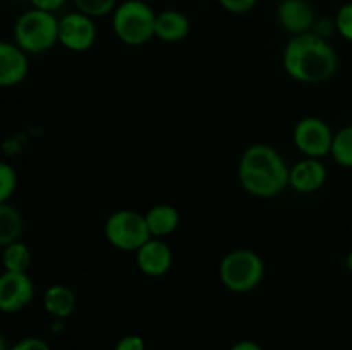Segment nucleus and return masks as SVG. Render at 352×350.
<instances>
[{"label": "nucleus", "instance_id": "obj_23", "mask_svg": "<svg viewBox=\"0 0 352 350\" xmlns=\"http://www.w3.org/2000/svg\"><path fill=\"white\" fill-rule=\"evenodd\" d=\"M220 5L232 14H246L258 3V0H219Z\"/></svg>", "mask_w": 352, "mask_h": 350}, {"label": "nucleus", "instance_id": "obj_16", "mask_svg": "<svg viewBox=\"0 0 352 350\" xmlns=\"http://www.w3.org/2000/svg\"><path fill=\"white\" fill-rule=\"evenodd\" d=\"M148 226H150L151 235L162 239L177 230L179 223H181V213L175 206L172 205H157L153 208L148 209L146 215Z\"/></svg>", "mask_w": 352, "mask_h": 350}, {"label": "nucleus", "instance_id": "obj_22", "mask_svg": "<svg viewBox=\"0 0 352 350\" xmlns=\"http://www.w3.org/2000/svg\"><path fill=\"white\" fill-rule=\"evenodd\" d=\"M333 24H336V30L344 40L351 41L352 43V2L344 3L336 14V19H333Z\"/></svg>", "mask_w": 352, "mask_h": 350}, {"label": "nucleus", "instance_id": "obj_12", "mask_svg": "<svg viewBox=\"0 0 352 350\" xmlns=\"http://www.w3.org/2000/svg\"><path fill=\"white\" fill-rule=\"evenodd\" d=\"M30 72V58L16 43L2 41L0 43V86L10 88L26 79Z\"/></svg>", "mask_w": 352, "mask_h": 350}, {"label": "nucleus", "instance_id": "obj_21", "mask_svg": "<svg viewBox=\"0 0 352 350\" xmlns=\"http://www.w3.org/2000/svg\"><path fill=\"white\" fill-rule=\"evenodd\" d=\"M17 189V174L9 163L0 165V202H7Z\"/></svg>", "mask_w": 352, "mask_h": 350}, {"label": "nucleus", "instance_id": "obj_18", "mask_svg": "<svg viewBox=\"0 0 352 350\" xmlns=\"http://www.w3.org/2000/svg\"><path fill=\"white\" fill-rule=\"evenodd\" d=\"M3 268L6 271H21V273H28V268L31 264V250L21 240L9 244L3 247L2 254Z\"/></svg>", "mask_w": 352, "mask_h": 350}, {"label": "nucleus", "instance_id": "obj_24", "mask_svg": "<svg viewBox=\"0 0 352 350\" xmlns=\"http://www.w3.org/2000/svg\"><path fill=\"white\" fill-rule=\"evenodd\" d=\"M9 350H52L45 340L38 338V336H28V338L19 340L14 343Z\"/></svg>", "mask_w": 352, "mask_h": 350}, {"label": "nucleus", "instance_id": "obj_25", "mask_svg": "<svg viewBox=\"0 0 352 350\" xmlns=\"http://www.w3.org/2000/svg\"><path fill=\"white\" fill-rule=\"evenodd\" d=\"M116 350H146V345L140 335H126L117 342Z\"/></svg>", "mask_w": 352, "mask_h": 350}, {"label": "nucleus", "instance_id": "obj_9", "mask_svg": "<svg viewBox=\"0 0 352 350\" xmlns=\"http://www.w3.org/2000/svg\"><path fill=\"white\" fill-rule=\"evenodd\" d=\"M34 285L28 273L3 271L0 277V309L3 312H19L33 301Z\"/></svg>", "mask_w": 352, "mask_h": 350}, {"label": "nucleus", "instance_id": "obj_14", "mask_svg": "<svg viewBox=\"0 0 352 350\" xmlns=\"http://www.w3.org/2000/svg\"><path fill=\"white\" fill-rule=\"evenodd\" d=\"M191 31V23L188 16L181 10L167 9L157 14V26H155V38L165 43H179L186 40Z\"/></svg>", "mask_w": 352, "mask_h": 350}, {"label": "nucleus", "instance_id": "obj_3", "mask_svg": "<svg viewBox=\"0 0 352 350\" xmlns=\"http://www.w3.org/2000/svg\"><path fill=\"white\" fill-rule=\"evenodd\" d=\"M58 21L54 12L31 7L14 24V43L28 55L52 50L58 43Z\"/></svg>", "mask_w": 352, "mask_h": 350}, {"label": "nucleus", "instance_id": "obj_27", "mask_svg": "<svg viewBox=\"0 0 352 350\" xmlns=\"http://www.w3.org/2000/svg\"><path fill=\"white\" fill-rule=\"evenodd\" d=\"M230 350H265L260 343L253 342V340H241V342L234 343Z\"/></svg>", "mask_w": 352, "mask_h": 350}, {"label": "nucleus", "instance_id": "obj_2", "mask_svg": "<svg viewBox=\"0 0 352 350\" xmlns=\"http://www.w3.org/2000/svg\"><path fill=\"white\" fill-rule=\"evenodd\" d=\"M291 168L270 144H251L239 160V180L256 198H274L289 185Z\"/></svg>", "mask_w": 352, "mask_h": 350}, {"label": "nucleus", "instance_id": "obj_20", "mask_svg": "<svg viewBox=\"0 0 352 350\" xmlns=\"http://www.w3.org/2000/svg\"><path fill=\"white\" fill-rule=\"evenodd\" d=\"M72 2H74L76 10L93 17V19L113 14V10L119 5L117 0H72Z\"/></svg>", "mask_w": 352, "mask_h": 350}, {"label": "nucleus", "instance_id": "obj_7", "mask_svg": "<svg viewBox=\"0 0 352 350\" xmlns=\"http://www.w3.org/2000/svg\"><path fill=\"white\" fill-rule=\"evenodd\" d=\"M336 132L332 127L320 117H302L294 127L296 148L306 158H323L332 153V144Z\"/></svg>", "mask_w": 352, "mask_h": 350}, {"label": "nucleus", "instance_id": "obj_13", "mask_svg": "<svg viewBox=\"0 0 352 350\" xmlns=\"http://www.w3.org/2000/svg\"><path fill=\"white\" fill-rule=\"evenodd\" d=\"M327 182V167L318 158H302L291 167L289 185L296 192L311 194L323 187Z\"/></svg>", "mask_w": 352, "mask_h": 350}, {"label": "nucleus", "instance_id": "obj_4", "mask_svg": "<svg viewBox=\"0 0 352 350\" xmlns=\"http://www.w3.org/2000/svg\"><path fill=\"white\" fill-rule=\"evenodd\" d=\"M113 33L129 47H141L155 38L157 12L143 0H124L112 14Z\"/></svg>", "mask_w": 352, "mask_h": 350}, {"label": "nucleus", "instance_id": "obj_17", "mask_svg": "<svg viewBox=\"0 0 352 350\" xmlns=\"http://www.w3.org/2000/svg\"><path fill=\"white\" fill-rule=\"evenodd\" d=\"M23 229V216L17 208L9 202H0V246L6 247L19 240Z\"/></svg>", "mask_w": 352, "mask_h": 350}, {"label": "nucleus", "instance_id": "obj_15", "mask_svg": "<svg viewBox=\"0 0 352 350\" xmlns=\"http://www.w3.org/2000/svg\"><path fill=\"white\" fill-rule=\"evenodd\" d=\"M43 305L45 311L54 319H62L74 312L76 309V295L69 287L62 283L50 285L43 294Z\"/></svg>", "mask_w": 352, "mask_h": 350}, {"label": "nucleus", "instance_id": "obj_1", "mask_svg": "<svg viewBox=\"0 0 352 350\" xmlns=\"http://www.w3.org/2000/svg\"><path fill=\"white\" fill-rule=\"evenodd\" d=\"M282 64L285 72L296 81L318 84L336 75L339 69V57L327 38L311 31L289 40Z\"/></svg>", "mask_w": 352, "mask_h": 350}, {"label": "nucleus", "instance_id": "obj_5", "mask_svg": "<svg viewBox=\"0 0 352 350\" xmlns=\"http://www.w3.org/2000/svg\"><path fill=\"white\" fill-rule=\"evenodd\" d=\"M219 275L222 283L236 294L254 290L265 277V263L261 256L250 249H236L220 261Z\"/></svg>", "mask_w": 352, "mask_h": 350}, {"label": "nucleus", "instance_id": "obj_28", "mask_svg": "<svg viewBox=\"0 0 352 350\" xmlns=\"http://www.w3.org/2000/svg\"><path fill=\"white\" fill-rule=\"evenodd\" d=\"M346 268L352 273V249L347 253V256H346Z\"/></svg>", "mask_w": 352, "mask_h": 350}, {"label": "nucleus", "instance_id": "obj_10", "mask_svg": "<svg viewBox=\"0 0 352 350\" xmlns=\"http://www.w3.org/2000/svg\"><path fill=\"white\" fill-rule=\"evenodd\" d=\"M277 19L292 36L311 33L316 24L315 10L308 0H282L277 7Z\"/></svg>", "mask_w": 352, "mask_h": 350}, {"label": "nucleus", "instance_id": "obj_6", "mask_svg": "<svg viewBox=\"0 0 352 350\" xmlns=\"http://www.w3.org/2000/svg\"><path fill=\"white\" fill-rule=\"evenodd\" d=\"M105 237L110 246L126 253H138L151 239L146 216L133 209H119L105 222Z\"/></svg>", "mask_w": 352, "mask_h": 350}, {"label": "nucleus", "instance_id": "obj_11", "mask_svg": "<svg viewBox=\"0 0 352 350\" xmlns=\"http://www.w3.org/2000/svg\"><path fill=\"white\" fill-rule=\"evenodd\" d=\"M174 254L172 249L162 239L151 237L143 247L136 253V263L141 273L146 277H164L172 266Z\"/></svg>", "mask_w": 352, "mask_h": 350}, {"label": "nucleus", "instance_id": "obj_26", "mask_svg": "<svg viewBox=\"0 0 352 350\" xmlns=\"http://www.w3.org/2000/svg\"><path fill=\"white\" fill-rule=\"evenodd\" d=\"M67 0H30L31 7L33 9H40V10H47V12H57L58 9L65 5Z\"/></svg>", "mask_w": 352, "mask_h": 350}, {"label": "nucleus", "instance_id": "obj_19", "mask_svg": "<svg viewBox=\"0 0 352 350\" xmlns=\"http://www.w3.org/2000/svg\"><path fill=\"white\" fill-rule=\"evenodd\" d=\"M330 154L340 167L352 168V126H346L337 130Z\"/></svg>", "mask_w": 352, "mask_h": 350}, {"label": "nucleus", "instance_id": "obj_8", "mask_svg": "<svg viewBox=\"0 0 352 350\" xmlns=\"http://www.w3.org/2000/svg\"><path fill=\"white\" fill-rule=\"evenodd\" d=\"M98 30L95 19L74 10L58 21V43L71 51H86L95 45Z\"/></svg>", "mask_w": 352, "mask_h": 350}]
</instances>
